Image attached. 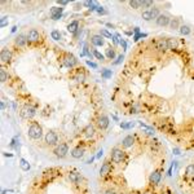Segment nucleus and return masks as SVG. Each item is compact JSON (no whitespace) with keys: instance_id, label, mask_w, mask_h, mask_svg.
<instances>
[{"instance_id":"nucleus-1","label":"nucleus","mask_w":194,"mask_h":194,"mask_svg":"<svg viewBox=\"0 0 194 194\" xmlns=\"http://www.w3.org/2000/svg\"><path fill=\"white\" fill-rule=\"evenodd\" d=\"M27 135L29 137L32 138V140H40L41 136H43V129H41V126L39 124L38 122H31L30 127L27 129Z\"/></svg>"},{"instance_id":"nucleus-2","label":"nucleus","mask_w":194,"mask_h":194,"mask_svg":"<svg viewBox=\"0 0 194 194\" xmlns=\"http://www.w3.org/2000/svg\"><path fill=\"white\" fill-rule=\"evenodd\" d=\"M110 158H111V162H114V163H122L126 158V153L122 150V149L114 148V149H111Z\"/></svg>"},{"instance_id":"nucleus-3","label":"nucleus","mask_w":194,"mask_h":194,"mask_svg":"<svg viewBox=\"0 0 194 194\" xmlns=\"http://www.w3.org/2000/svg\"><path fill=\"white\" fill-rule=\"evenodd\" d=\"M35 114H36V110L31 105H25L19 111V115L22 119H31L32 116H35Z\"/></svg>"},{"instance_id":"nucleus-4","label":"nucleus","mask_w":194,"mask_h":194,"mask_svg":"<svg viewBox=\"0 0 194 194\" xmlns=\"http://www.w3.org/2000/svg\"><path fill=\"white\" fill-rule=\"evenodd\" d=\"M67 153H69V145H67L66 142H62V144H60L56 149H54V155H56L57 158L66 157Z\"/></svg>"},{"instance_id":"nucleus-5","label":"nucleus","mask_w":194,"mask_h":194,"mask_svg":"<svg viewBox=\"0 0 194 194\" xmlns=\"http://www.w3.org/2000/svg\"><path fill=\"white\" fill-rule=\"evenodd\" d=\"M78 63V60L75 57L73 56L71 53H66L65 54V57H63V65L66 67H69V69H73L74 66Z\"/></svg>"},{"instance_id":"nucleus-6","label":"nucleus","mask_w":194,"mask_h":194,"mask_svg":"<svg viewBox=\"0 0 194 194\" xmlns=\"http://www.w3.org/2000/svg\"><path fill=\"white\" fill-rule=\"evenodd\" d=\"M96 124H97V128L103 131V129H106L109 127V118L106 115H100L98 118H97Z\"/></svg>"},{"instance_id":"nucleus-7","label":"nucleus","mask_w":194,"mask_h":194,"mask_svg":"<svg viewBox=\"0 0 194 194\" xmlns=\"http://www.w3.org/2000/svg\"><path fill=\"white\" fill-rule=\"evenodd\" d=\"M45 142L47 145H56L58 142V135L54 131H49L45 135Z\"/></svg>"},{"instance_id":"nucleus-8","label":"nucleus","mask_w":194,"mask_h":194,"mask_svg":"<svg viewBox=\"0 0 194 194\" xmlns=\"http://www.w3.org/2000/svg\"><path fill=\"white\" fill-rule=\"evenodd\" d=\"M155 22H157V25L160 26V27H166V26H170L171 18H170V16H167V14H159L158 18L155 19Z\"/></svg>"},{"instance_id":"nucleus-9","label":"nucleus","mask_w":194,"mask_h":194,"mask_svg":"<svg viewBox=\"0 0 194 194\" xmlns=\"http://www.w3.org/2000/svg\"><path fill=\"white\" fill-rule=\"evenodd\" d=\"M160 179H162V172H160V170H155V171H153V172L150 173L149 181H150L151 185H157V184H159Z\"/></svg>"},{"instance_id":"nucleus-10","label":"nucleus","mask_w":194,"mask_h":194,"mask_svg":"<svg viewBox=\"0 0 194 194\" xmlns=\"http://www.w3.org/2000/svg\"><path fill=\"white\" fill-rule=\"evenodd\" d=\"M111 170H113L111 163H110L109 160H106L105 163H103L102 166H101V170H100V176H101V177L108 176L109 173H111Z\"/></svg>"},{"instance_id":"nucleus-11","label":"nucleus","mask_w":194,"mask_h":194,"mask_svg":"<svg viewBox=\"0 0 194 194\" xmlns=\"http://www.w3.org/2000/svg\"><path fill=\"white\" fill-rule=\"evenodd\" d=\"M69 180H70L73 184H79L80 181L83 180L82 173L78 172V171H71V172L69 173Z\"/></svg>"},{"instance_id":"nucleus-12","label":"nucleus","mask_w":194,"mask_h":194,"mask_svg":"<svg viewBox=\"0 0 194 194\" xmlns=\"http://www.w3.org/2000/svg\"><path fill=\"white\" fill-rule=\"evenodd\" d=\"M39 39H40V34H39L38 30L31 29V30L27 32V40L30 41V43H35V41H38Z\"/></svg>"},{"instance_id":"nucleus-13","label":"nucleus","mask_w":194,"mask_h":194,"mask_svg":"<svg viewBox=\"0 0 194 194\" xmlns=\"http://www.w3.org/2000/svg\"><path fill=\"white\" fill-rule=\"evenodd\" d=\"M0 58H1V62H11L12 60V52L8 49V48H3L1 49V54H0Z\"/></svg>"},{"instance_id":"nucleus-14","label":"nucleus","mask_w":194,"mask_h":194,"mask_svg":"<svg viewBox=\"0 0 194 194\" xmlns=\"http://www.w3.org/2000/svg\"><path fill=\"white\" fill-rule=\"evenodd\" d=\"M155 48L160 52H166L168 51V43L167 39H159V40L155 41Z\"/></svg>"},{"instance_id":"nucleus-15","label":"nucleus","mask_w":194,"mask_h":194,"mask_svg":"<svg viewBox=\"0 0 194 194\" xmlns=\"http://www.w3.org/2000/svg\"><path fill=\"white\" fill-rule=\"evenodd\" d=\"M95 133H96V129H95V126L93 124H87L83 129V135L86 136V137H88V138L93 137Z\"/></svg>"},{"instance_id":"nucleus-16","label":"nucleus","mask_w":194,"mask_h":194,"mask_svg":"<svg viewBox=\"0 0 194 194\" xmlns=\"http://www.w3.org/2000/svg\"><path fill=\"white\" fill-rule=\"evenodd\" d=\"M84 153H86V149L84 146H80V145H78L76 148L73 149V151H71V155H73L74 158H82Z\"/></svg>"},{"instance_id":"nucleus-17","label":"nucleus","mask_w":194,"mask_h":194,"mask_svg":"<svg viewBox=\"0 0 194 194\" xmlns=\"http://www.w3.org/2000/svg\"><path fill=\"white\" fill-rule=\"evenodd\" d=\"M91 43L95 45V47H101L105 43V40H103V38L101 35H92L91 36Z\"/></svg>"},{"instance_id":"nucleus-18","label":"nucleus","mask_w":194,"mask_h":194,"mask_svg":"<svg viewBox=\"0 0 194 194\" xmlns=\"http://www.w3.org/2000/svg\"><path fill=\"white\" fill-rule=\"evenodd\" d=\"M133 142H135V137L132 135H128L123 138L122 145H123V148H131L132 145H133Z\"/></svg>"},{"instance_id":"nucleus-19","label":"nucleus","mask_w":194,"mask_h":194,"mask_svg":"<svg viewBox=\"0 0 194 194\" xmlns=\"http://www.w3.org/2000/svg\"><path fill=\"white\" fill-rule=\"evenodd\" d=\"M27 35H24V34H19L17 38H16V45L18 47H25L26 43H27Z\"/></svg>"},{"instance_id":"nucleus-20","label":"nucleus","mask_w":194,"mask_h":194,"mask_svg":"<svg viewBox=\"0 0 194 194\" xmlns=\"http://www.w3.org/2000/svg\"><path fill=\"white\" fill-rule=\"evenodd\" d=\"M181 26V21L179 17H175V18H171V22H170V29L171 30H179Z\"/></svg>"},{"instance_id":"nucleus-21","label":"nucleus","mask_w":194,"mask_h":194,"mask_svg":"<svg viewBox=\"0 0 194 194\" xmlns=\"http://www.w3.org/2000/svg\"><path fill=\"white\" fill-rule=\"evenodd\" d=\"M79 22L78 21H73V22H70L69 25H67V31L71 32V34H75V32L79 30Z\"/></svg>"},{"instance_id":"nucleus-22","label":"nucleus","mask_w":194,"mask_h":194,"mask_svg":"<svg viewBox=\"0 0 194 194\" xmlns=\"http://www.w3.org/2000/svg\"><path fill=\"white\" fill-rule=\"evenodd\" d=\"M179 31H180L181 35L186 36V35H189L190 32H192V29H190V26H188V25H181L180 29H179Z\"/></svg>"},{"instance_id":"nucleus-23","label":"nucleus","mask_w":194,"mask_h":194,"mask_svg":"<svg viewBox=\"0 0 194 194\" xmlns=\"http://www.w3.org/2000/svg\"><path fill=\"white\" fill-rule=\"evenodd\" d=\"M167 43H168V49H176L177 45H179V43H177V39H175V38H168Z\"/></svg>"},{"instance_id":"nucleus-24","label":"nucleus","mask_w":194,"mask_h":194,"mask_svg":"<svg viewBox=\"0 0 194 194\" xmlns=\"http://www.w3.org/2000/svg\"><path fill=\"white\" fill-rule=\"evenodd\" d=\"M185 175L189 179H194V164H189L185 170Z\"/></svg>"},{"instance_id":"nucleus-25","label":"nucleus","mask_w":194,"mask_h":194,"mask_svg":"<svg viewBox=\"0 0 194 194\" xmlns=\"http://www.w3.org/2000/svg\"><path fill=\"white\" fill-rule=\"evenodd\" d=\"M63 12V8H61V6H53V8L51 9V16L53 17V16H61Z\"/></svg>"},{"instance_id":"nucleus-26","label":"nucleus","mask_w":194,"mask_h":194,"mask_svg":"<svg viewBox=\"0 0 194 194\" xmlns=\"http://www.w3.org/2000/svg\"><path fill=\"white\" fill-rule=\"evenodd\" d=\"M149 13H150L151 19H157V18H158V16L160 14V13H159V8H157V6H154V8L149 9Z\"/></svg>"},{"instance_id":"nucleus-27","label":"nucleus","mask_w":194,"mask_h":194,"mask_svg":"<svg viewBox=\"0 0 194 194\" xmlns=\"http://www.w3.org/2000/svg\"><path fill=\"white\" fill-rule=\"evenodd\" d=\"M105 54H106V57H108L109 60H114V57H115V51H114V48H108Z\"/></svg>"},{"instance_id":"nucleus-28","label":"nucleus","mask_w":194,"mask_h":194,"mask_svg":"<svg viewBox=\"0 0 194 194\" xmlns=\"http://www.w3.org/2000/svg\"><path fill=\"white\" fill-rule=\"evenodd\" d=\"M74 80H76V82H84L86 80V75H84V73H76V75H74Z\"/></svg>"},{"instance_id":"nucleus-29","label":"nucleus","mask_w":194,"mask_h":194,"mask_svg":"<svg viewBox=\"0 0 194 194\" xmlns=\"http://www.w3.org/2000/svg\"><path fill=\"white\" fill-rule=\"evenodd\" d=\"M129 6L133 8V9H138V8H141L142 6V4H141L140 0H133V1H129Z\"/></svg>"},{"instance_id":"nucleus-30","label":"nucleus","mask_w":194,"mask_h":194,"mask_svg":"<svg viewBox=\"0 0 194 194\" xmlns=\"http://www.w3.org/2000/svg\"><path fill=\"white\" fill-rule=\"evenodd\" d=\"M0 80H1L3 83L8 80V74H6L5 69H1V70H0Z\"/></svg>"},{"instance_id":"nucleus-31","label":"nucleus","mask_w":194,"mask_h":194,"mask_svg":"<svg viewBox=\"0 0 194 194\" xmlns=\"http://www.w3.org/2000/svg\"><path fill=\"white\" fill-rule=\"evenodd\" d=\"M141 4H142V8H150V6L154 5V1H151V0H142Z\"/></svg>"},{"instance_id":"nucleus-32","label":"nucleus","mask_w":194,"mask_h":194,"mask_svg":"<svg viewBox=\"0 0 194 194\" xmlns=\"http://www.w3.org/2000/svg\"><path fill=\"white\" fill-rule=\"evenodd\" d=\"M51 36H52V39H54V40H60L61 39V32L58 30H53L52 31V34H51Z\"/></svg>"},{"instance_id":"nucleus-33","label":"nucleus","mask_w":194,"mask_h":194,"mask_svg":"<svg viewBox=\"0 0 194 194\" xmlns=\"http://www.w3.org/2000/svg\"><path fill=\"white\" fill-rule=\"evenodd\" d=\"M19 164H21V168L24 171H29V170H30V164H29L25 159H21V163H19Z\"/></svg>"},{"instance_id":"nucleus-34","label":"nucleus","mask_w":194,"mask_h":194,"mask_svg":"<svg viewBox=\"0 0 194 194\" xmlns=\"http://www.w3.org/2000/svg\"><path fill=\"white\" fill-rule=\"evenodd\" d=\"M101 76L103 78V79H108V78L111 76V70H108V69H105L101 73Z\"/></svg>"},{"instance_id":"nucleus-35","label":"nucleus","mask_w":194,"mask_h":194,"mask_svg":"<svg viewBox=\"0 0 194 194\" xmlns=\"http://www.w3.org/2000/svg\"><path fill=\"white\" fill-rule=\"evenodd\" d=\"M141 17L144 18L145 21H151V17H150V13H149V11H145V12H142Z\"/></svg>"},{"instance_id":"nucleus-36","label":"nucleus","mask_w":194,"mask_h":194,"mask_svg":"<svg viewBox=\"0 0 194 194\" xmlns=\"http://www.w3.org/2000/svg\"><path fill=\"white\" fill-rule=\"evenodd\" d=\"M93 56H95L97 60H100V61H103V58H105V57H103V54H101L98 51H96V49L93 51Z\"/></svg>"},{"instance_id":"nucleus-37","label":"nucleus","mask_w":194,"mask_h":194,"mask_svg":"<svg viewBox=\"0 0 194 194\" xmlns=\"http://www.w3.org/2000/svg\"><path fill=\"white\" fill-rule=\"evenodd\" d=\"M101 36H106V38H109V39H113L111 34H110L109 31H106V30H101Z\"/></svg>"},{"instance_id":"nucleus-38","label":"nucleus","mask_w":194,"mask_h":194,"mask_svg":"<svg viewBox=\"0 0 194 194\" xmlns=\"http://www.w3.org/2000/svg\"><path fill=\"white\" fill-rule=\"evenodd\" d=\"M96 11L98 12L100 14H105V13H106L105 11H103V8H102V6H97V8H96Z\"/></svg>"},{"instance_id":"nucleus-39","label":"nucleus","mask_w":194,"mask_h":194,"mask_svg":"<svg viewBox=\"0 0 194 194\" xmlns=\"http://www.w3.org/2000/svg\"><path fill=\"white\" fill-rule=\"evenodd\" d=\"M123 58H124V57H123V54H121V56H119V57H118V60H116V61H115V62H114V65H118V63H119V62H121V61L123 60Z\"/></svg>"},{"instance_id":"nucleus-40","label":"nucleus","mask_w":194,"mask_h":194,"mask_svg":"<svg viewBox=\"0 0 194 194\" xmlns=\"http://www.w3.org/2000/svg\"><path fill=\"white\" fill-rule=\"evenodd\" d=\"M145 36H146V34H138L135 36V40H138V38H145Z\"/></svg>"},{"instance_id":"nucleus-41","label":"nucleus","mask_w":194,"mask_h":194,"mask_svg":"<svg viewBox=\"0 0 194 194\" xmlns=\"http://www.w3.org/2000/svg\"><path fill=\"white\" fill-rule=\"evenodd\" d=\"M6 18H8V17H3L1 18V27H4V26L6 25Z\"/></svg>"},{"instance_id":"nucleus-42","label":"nucleus","mask_w":194,"mask_h":194,"mask_svg":"<svg viewBox=\"0 0 194 194\" xmlns=\"http://www.w3.org/2000/svg\"><path fill=\"white\" fill-rule=\"evenodd\" d=\"M58 4L60 5H66V4H69V1H67V0H61V1H58Z\"/></svg>"},{"instance_id":"nucleus-43","label":"nucleus","mask_w":194,"mask_h":194,"mask_svg":"<svg viewBox=\"0 0 194 194\" xmlns=\"http://www.w3.org/2000/svg\"><path fill=\"white\" fill-rule=\"evenodd\" d=\"M122 126V128H129V127H131V126H132V123H128V124H121Z\"/></svg>"},{"instance_id":"nucleus-44","label":"nucleus","mask_w":194,"mask_h":194,"mask_svg":"<svg viewBox=\"0 0 194 194\" xmlns=\"http://www.w3.org/2000/svg\"><path fill=\"white\" fill-rule=\"evenodd\" d=\"M87 63H88L91 67H97V65H96L95 62H91V61H87Z\"/></svg>"},{"instance_id":"nucleus-45","label":"nucleus","mask_w":194,"mask_h":194,"mask_svg":"<svg viewBox=\"0 0 194 194\" xmlns=\"http://www.w3.org/2000/svg\"><path fill=\"white\" fill-rule=\"evenodd\" d=\"M103 194H116V193L114 192V190H106V192L103 193Z\"/></svg>"},{"instance_id":"nucleus-46","label":"nucleus","mask_w":194,"mask_h":194,"mask_svg":"<svg viewBox=\"0 0 194 194\" xmlns=\"http://www.w3.org/2000/svg\"><path fill=\"white\" fill-rule=\"evenodd\" d=\"M173 154H180V150H179V149H173Z\"/></svg>"},{"instance_id":"nucleus-47","label":"nucleus","mask_w":194,"mask_h":194,"mask_svg":"<svg viewBox=\"0 0 194 194\" xmlns=\"http://www.w3.org/2000/svg\"><path fill=\"white\" fill-rule=\"evenodd\" d=\"M101 155H102V149L98 151V154H97V157H96V158H101Z\"/></svg>"},{"instance_id":"nucleus-48","label":"nucleus","mask_w":194,"mask_h":194,"mask_svg":"<svg viewBox=\"0 0 194 194\" xmlns=\"http://www.w3.org/2000/svg\"><path fill=\"white\" fill-rule=\"evenodd\" d=\"M160 194H164V193H160Z\"/></svg>"}]
</instances>
